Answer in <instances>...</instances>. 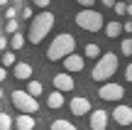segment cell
I'll use <instances>...</instances> for the list:
<instances>
[{
	"label": "cell",
	"mask_w": 132,
	"mask_h": 130,
	"mask_svg": "<svg viewBox=\"0 0 132 130\" xmlns=\"http://www.w3.org/2000/svg\"><path fill=\"white\" fill-rule=\"evenodd\" d=\"M54 12L49 10H42L39 15L32 17V25H29V34H27V42L29 44H42L47 39V34L54 29Z\"/></svg>",
	"instance_id": "6da1fadb"
},
{
	"label": "cell",
	"mask_w": 132,
	"mask_h": 130,
	"mask_svg": "<svg viewBox=\"0 0 132 130\" xmlns=\"http://www.w3.org/2000/svg\"><path fill=\"white\" fill-rule=\"evenodd\" d=\"M118 64H120V59H118V54H115V52L100 54L98 62H95V66H93V71H90L93 81H100V83H103V81H110V76L118 71Z\"/></svg>",
	"instance_id": "7a4b0ae2"
},
{
	"label": "cell",
	"mask_w": 132,
	"mask_h": 130,
	"mask_svg": "<svg viewBox=\"0 0 132 130\" xmlns=\"http://www.w3.org/2000/svg\"><path fill=\"white\" fill-rule=\"evenodd\" d=\"M73 49H76V39H73V34L61 32V34H56V37H54L52 44H49V49H47V59H49V62H59V59L69 57Z\"/></svg>",
	"instance_id": "3957f363"
},
{
	"label": "cell",
	"mask_w": 132,
	"mask_h": 130,
	"mask_svg": "<svg viewBox=\"0 0 132 130\" xmlns=\"http://www.w3.org/2000/svg\"><path fill=\"white\" fill-rule=\"evenodd\" d=\"M73 20H76V25H78L81 29H86V32H100V29L105 27L103 15H100L98 10H93V7H83Z\"/></svg>",
	"instance_id": "277c9868"
},
{
	"label": "cell",
	"mask_w": 132,
	"mask_h": 130,
	"mask_svg": "<svg viewBox=\"0 0 132 130\" xmlns=\"http://www.w3.org/2000/svg\"><path fill=\"white\" fill-rule=\"evenodd\" d=\"M10 101H12V106L17 108V111H22V113H37L39 111V101H37V96H32V93L24 88V91H12L10 93Z\"/></svg>",
	"instance_id": "5b68a950"
},
{
	"label": "cell",
	"mask_w": 132,
	"mask_h": 130,
	"mask_svg": "<svg viewBox=\"0 0 132 130\" xmlns=\"http://www.w3.org/2000/svg\"><path fill=\"white\" fill-rule=\"evenodd\" d=\"M122 96H125V88L113 81H103L98 88V98H103V101H120Z\"/></svg>",
	"instance_id": "8992f818"
},
{
	"label": "cell",
	"mask_w": 132,
	"mask_h": 130,
	"mask_svg": "<svg viewBox=\"0 0 132 130\" xmlns=\"http://www.w3.org/2000/svg\"><path fill=\"white\" fill-rule=\"evenodd\" d=\"M69 108H71V113L73 116H90V101L88 98H83V96H73L71 98V103H69Z\"/></svg>",
	"instance_id": "52a82bcc"
},
{
	"label": "cell",
	"mask_w": 132,
	"mask_h": 130,
	"mask_svg": "<svg viewBox=\"0 0 132 130\" xmlns=\"http://www.w3.org/2000/svg\"><path fill=\"white\" fill-rule=\"evenodd\" d=\"M54 88H59V91H64V93L73 91V88H76V81H73V76H71V71L54 74Z\"/></svg>",
	"instance_id": "ba28073f"
},
{
	"label": "cell",
	"mask_w": 132,
	"mask_h": 130,
	"mask_svg": "<svg viewBox=\"0 0 132 130\" xmlns=\"http://www.w3.org/2000/svg\"><path fill=\"white\" fill-rule=\"evenodd\" d=\"M113 118H115L118 125H132V108L130 106H120V101H118V106L113 111Z\"/></svg>",
	"instance_id": "9c48e42d"
},
{
	"label": "cell",
	"mask_w": 132,
	"mask_h": 130,
	"mask_svg": "<svg viewBox=\"0 0 132 130\" xmlns=\"http://www.w3.org/2000/svg\"><path fill=\"white\" fill-rule=\"evenodd\" d=\"M83 66H86V59L81 57V54H73V52H71L69 57H64V69H66V71L76 74V71H83Z\"/></svg>",
	"instance_id": "30bf717a"
},
{
	"label": "cell",
	"mask_w": 132,
	"mask_h": 130,
	"mask_svg": "<svg viewBox=\"0 0 132 130\" xmlns=\"http://www.w3.org/2000/svg\"><path fill=\"white\" fill-rule=\"evenodd\" d=\"M90 128L93 130H105L108 128V111H103V108L90 111Z\"/></svg>",
	"instance_id": "8fae6325"
},
{
	"label": "cell",
	"mask_w": 132,
	"mask_h": 130,
	"mask_svg": "<svg viewBox=\"0 0 132 130\" xmlns=\"http://www.w3.org/2000/svg\"><path fill=\"white\" fill-rule=\"evenodd\" d=\"M12 76L20 79V81H29V79H32V66H29L27 62H17L12 66Z\"/></svg>",
	"instance_id": "7c38bea8"
},
{
	"label": "cell",
	"mask_w": 132,
	"mask_h": 130,
	"mask_svg": "<svg viewBox=\"0 0 132 130\" xmlns=\"http://www.w3.org/2000/svg\"><path fill=\"white\" fill-rule=\"evenodd\" d=\"M15 128H20V130H32V128H37V120H34L32 113H22V111H20V116L15 118Z\"/></svg>",
	"instance_id": "4fadbf2b"
},
{
	"label": "cell",
	"mask_w": 132,
	"mask_h": 130,
	"mask_svg": "<svg viewBox=\"0 0 132 130\" xmlns=\"http://www.w3.org/2000/svg\"><path fill=\"white\" fill-rule=\"evenodd\" d=\"M64 103H66V98H64V91H59V88H54V91L47 96V106H49V108H61Z\"/></svg>",
	"instance_id": "5bb4252c"
},
{
	"label": "cell",
	"mask_w": 132,
	"mask_h": 130,
	"mask_svg": "<svg viewBox=\"0 0 132 130\" xmlns=\"http://www.w3.org/2000/svg\"><path fill=\"white\" fill-rule=\"evenodd\" d=\"M120 32H125V29H122V25H120L118 20H113V22L105 25V34H108L110 39H118V37H120Z\"/></svg>",
	"instance_id": "9a60e30c"
},
{
	"label": "cell",
	"mask_w": 132,
	"mask_h": 130,
	"mask_svg": "<svg viewBox=\"0 0 132 130\" xmlns=\"http://www.w3.org/2000/svg\"><path fill=\"white\" fill-rule=\"evenodd\" d=\"M24 44H27V37H24V34L20 32V29H17V32H12V39H10V47H12L15 52H20V49H22Z\"/></svg>",
	"instance_id": "2e32d148"
},
{
	"label": "cell",
	"mask_w": 132,
	"mask_h": 130,
	"mask_svg": "<svg viewBox=\"0 0 132 130\" xmlns=\"http://www.w3.org/2000/svg\"><path fill=\"white\" fill-rule=\"evenodd\" d=\"M27 91L32 93V96H42L44 93V86H42V81H34V79H29V83H27Z\"/></svg>",
	"instance_id": "e0dca14e"
},
{
	"label": "cell",
	"mask_w": 132,
	"mask_h": 130,
	"mask_svg": "<svg viewBox=\"0 0 132 130\" xmlns=\"http://www.w3.org/2000/svg\"><path fill=\"white\" fill-rule=\"evenodd\" d=\"M76 125L71 120H66V118H59V120H54L52 123V130H73Z\"/></svg>",
	"instance_id": "ac0fdd59"
},
{
	"label": "cell",
	"mask_w": 132,
	"mask_h": 130,
	"mask_svg": "<svg viewBox=\"0 0 132 130\" xmlns=\"http://www.w3.org/2000/svg\"><path fill=\"white\" fill-rule=\"evenodd\" d=\"M83 54H86L88 59H98V57H100V47H98V44H86Z\"/></svg>",
	"instance_id": "d6986e66"
},
{
	"label": "cell",
	"mask_w": 132,
	"mask_h": 130,
	"mask_svg": "<svg viewBox=\"0 0 132 130\" xmlns=\"http://www.w3.org/2000/svg\"><path fill=\"white\" fill-rule=\"evenodd\" d=\"M10 128H15V120L7 116V113L0 111V130H10Z\"/></svg>",
	"instance_id": "ffe728a7"
},
{
	"label": "cell",
	"mask_w": 132,
	"mask_h": 130,
	"mask_svg": "<svg viewBox=\"0 0 132 130\" xmlns=\"http://www.w3.org/2000/svg\"><path fill=\"white\" fill-rule=\"evenodd\" d=\"M120 54H122V57H132V37L120 42Z\"/></svg>",
	"instance_id": "44dd1931"
},
{
	"label": "cell",
	"mask_w": 132,
	"mask_h": 130,
	"mask_svg": "<svg viewBox=\"0 0 132 130\" xmlns=\"http://www.w3.org/2000/svg\"><path fill=\"white\" fill-rule=\"evenodd\" d=\"M3 64H5V66H15V64H17L15 49H12V52H3Z\"/></svg>",
	"instance_id": "7402d4cb"
},
{
	"label": "cell",
	"mask_w": 132,
	"mask_h": 130,
	"mask_svg": "<svg viewBox=\"0 0 132 130\" xmlns=\"http://www.w3.org/2000/svg\"><path fill=\"white\" fill-rule=\"evenodd\" d=\"M17 29H20L17 20H15V17H7V22H5V32H10V34H12V32H17Z\"/></svg>",
	"instance_id": "603a6c76"
},
{
	"label": "cell",
	"mask_w": 132,
	"mask_h": 130,
	"mask_svg": "<svg viewBox=\"0 0 132 130\" xmlns=\"http://www.w3.org/2000/svg\"><path fill=\"white\" fill-rule=\"evenodd\" d=\"M113 7H115V12H118V15H127V5H125V3H115Z\"/></svg>",
	"instance_id": "cb8c5ba5"
},
{
	"label": "cell",
	"mask_w": 132,
	"mask_h": 130,
	"mask_svg": "<svg viewBox=\"0 0 132 130\" xmlns=\"http://www.w3.org/2000/svg\"><path fill=\"white\" fill-rule=\"evenodd\" d=\"M20 15H22V20H32L34 17V10L32 7H22V12H20Z\"/></svg>",
	"instance_id": "d4e9b609"
},
{
	"label": "cell",
	"mask_w": 132,
	"mask_h": 130,
	"mask_svg": "<svg viewBox=\"0 0 132 130\" xmlns=\"http://www.w3.org/2000/svg\"><path fill=\"white\" fill-rule=\"evenodd\" d=\"M5 17H17V7L7 5V10H5Z\"/></svg>",
	"instance_id": "484cf974"
},
{
	"label": "cell",
	"mask_w": 132,
	"mask_h": 130,
	"mask_svg": "<svg viewBox=\"0 0 132 130\" xmlns=\"http://www.w3.org/2000/svg\"><path fill=\"white\" fill-rule=\"evenodd\" d=\"M7 44H10V42H7V37H5V34H0V54L7 49Z\"/></svg>",
	"instance_id": "4316f807"
},
{
	"label": "cell",
	"mask_w": 132,
	"mask_h": 130,
	"mask_svg": "<svg viewBox=\"0 0 132 130\" xmlns=\"http://www.w3.org/2000/svg\"><path fill=\"white\" fill-rule=\"evenodd\" d=\"M76 3H78L81 7H93V5H95V0H76Z\"/></svg>",
	"instance_id": "83f0119b"
},
{
	"label": "cell",
	"mask_w": 132,
	"mask_h": 130,
	"mask_svg": "<svg viewBox=\"0 0 132 130\" xmlns=\"http://www.w3.org/2000/svg\"><path fill=\"white\" fill-rule=\"evenodd\" d=\"M125 79L132 83V64H127V66H125Z\"/></svg>",
	"instance_id": "f1b7e54d"
},
{
	"label": "cell",
	"mask_w": 132,
	"mask_h": 130,
	"mask_svg": "<svg viewBox=\"0 0 132 130\" xmlns=\"http://www.w3.org/2000/svg\"><path fill=\"white\" fill-rule=\"evenodd\" d=\"M5 79H7V66H5V64H3V66H0V83H3Z\"/></svg>",
	"instance_id": "f546056e"
},
{
	"label": "cell",
	"mask_w": 132,
	"mask_h": 130,
	"mask_svg": "<svg viewBox=\"0 0 132 130\" xmlns=\"http://www.w3.org/2000/svg\"><path fill=\"white\" fill-rule=\"evenodd\" d=\"M49 3H52V0H34L37 7H49Z\"/></svg>",
	"instance_id": "4dcf8cb0"
},
{
	"label": "cell",
	"mask_w": 132,
	"mask_h": 130,
	"mask_svg": "<svg viewBox=\"0 0 132 130\" xmlns=\"http://www.w3.org/2000/svg\"><path fill=\"white\" fill-rule=\"evenodd\" d=\"M122 29H125L127 34H132V20H130V22H125V25H122Z\"/></svg>",
	"instance_id": "1f68e13d"
},
{
	"label": "cell",
	"mask_w": 132,
	"mask_h": 130,
	"mask_svg": "<svg viewBox=\"0 0 132 130\" xmlns=\"http://www.w3.org/2000/svg\"><path fill=\"white\" fill-rule=\"evenodd\" d=\"M100 3H103L105 7H113V5H115V0H100Z\"/></svg>",
	"instance_id": "d6a6232c"
},
{
	"label": "cell",
	"mask_w": 132,
	"mask_h": 130,
	"mask_svg": "<svg viewBox=\"0 0 132 130\" xmlns=\"http://www.w3.org/2000/svg\"><path fill=\"white\" fill-rule=\"evenodd\" d=\"M127 15H130V17H132V5H127Z\"/></svg>",
	"instance_id": "836d02e7"
},
{
	"label": "cell",
	"mask_w": 132,
	"mask_h": 130,
	"mask_svg": "<svg viewBox=\"0 0 132 130\" xmlns=\"http://www.w3.org/2000/svg\"><path fill=\"white\" fill-rule=\"evenodd\" d=\"M7 3H10V0H0V5H7Z\"/></svg>",
	"instance_id": "e575fe53"
},
{
	"label": "cell",
	"mask_w": 132,
	"mask_h": 130,
	"mask_svg": "<svg viewBox=\"0 0 132 130\" xmlns=\"http://www.w3.org/2000/svg\"><path fill=\"white\" fill-rule=\"evenodd\" d=\"M0 101H3V88H0Z\"/></svg>",
	"instance_id": "d590c367"
},
{
	"label": "cell",
	"mask_w": 132,
	"mask_h": 130,
	"mask_svg": "<svg viewBox=\"0 0 132 130\" xmlns=\"http://www.w3.org/2000/svg\"><path fill=\"white\" fill-rule=\"evenodd\" d=\"M15 3H22V0H15Z\"/></svg>",
	"instance_id": "8d00e7d4"
}]
</instances>
